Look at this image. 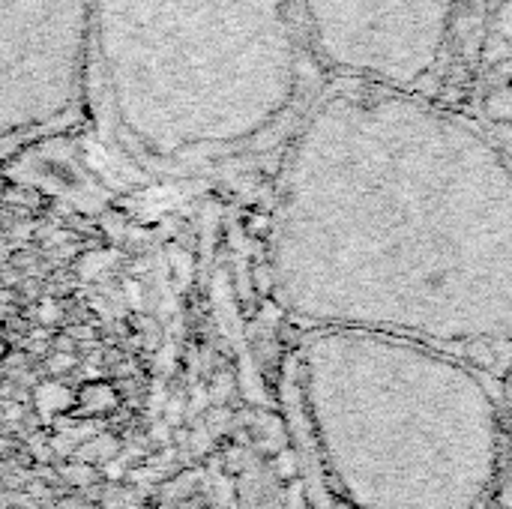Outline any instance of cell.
Listing matches in <instances>:
<instances>
[{
    "mask_svg": "<svg viewBox=\"0 0 512 509\" xmlns=\"http://www.w3.org/2000/svg\"><path fill=\"white\" fill-rule=\"evenodd\" d=\"M462 111L498 135L512 153V0H492L480 60Z\"/></svg>",
    "mask_w": 512,
    "mask_h": 509,
    "instance_id": "cell-4",
    "label": "cell"
},
{
    "mask_svg": "<svg viewBox=\"0 0 512 509\" xmlns=\"http://www.w3.org/2000/svg\"><path fill=\"white\" fill-rule=\"evenodd\" d=\"M318 69L462 111L492 0H297Z\"/></svg>",
    "mask_w": 512,
    "mask_h": 509,
    "instance_id": "cell-2",
    "label": "cell"
},
{
    "mask_svg": "<svg viewBox=\"0 0 512 509\" xmlns=\"http://www.w3.org/2000/svg\"><path fill=\"white\" fill-rule=\"evenodd\" d=\"M318 69L297 0H93L111 129L144 159L201 165L273 141Z\"/></svg>",
    "mask_w": 512,
    "mask_h": 509,
    "instance_id": "cell-1",
    "label": "cell"
},
{
    "mask_svg": "<svg viewBox=\"0 0 512 509\" xmlns=\"http://www.w3.org/2000/svg\"><path fill=\"white\" fill-rule=\"evenodd\" d=\"M93 0H0L3 141L66 120L90 78Z\"/></svg>",
    "mask_w": 512,
    "mask_h": 509,
    "instance_id": "cell-3",
    "label": "cell"
}]
</instances>
